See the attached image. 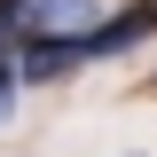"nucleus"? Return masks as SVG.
Segmentation results:
<instances>
[{
	"mask_svg": "<svg viewBox=\"0 0 157 157\" xmlns=\"http://www.w3.org/2000/svg\"><path fill=\"white\" fill-rule=\"evenodd\" d=\"M16 86H24V78H16V63L0 55V126H8V110H16Z\"/></svg>",
	"mask_w": 157,
	"mask_h": 157,
	"instance_id": "7ed1b4c3",
	"label": "nucleus"
},
{
	"mask_svg": "<svg viewBox=\"0 0 157 157\" xmlns=\"http://www.w3.org/2000/svg\"><path fill=\"white\" fill-rule=\"evenodd\" d=\"M110 16V0H24V32H86Z\"/></svg>",
	"mask_w": 157,
	"mask_h": 157,
	"instance_id": "f03ea898",
	"label": "nucleus"
},
{
	"mask_svg": "<svg viewBox=\"0 0 157 157\" xmlns=\"http://www.w3.org/2000/svg\"><path fill=\"white\" fill-rule=\"evenodd\" d=\"M157 32V0H126V8H110V16H94L78 39V63H102V55H126V47H141V39Z\"/></svg>",
	"mask_w": 157,
	"mask_h": 157,
	"instance_id": "f257e3e1",
	"label": "nucleus"
}]
</instances>
